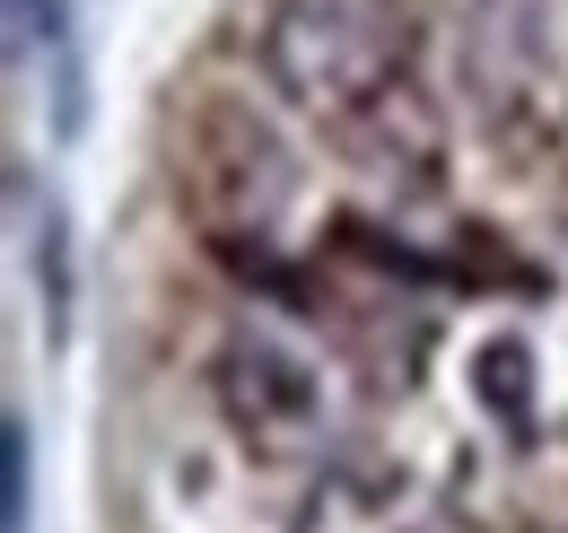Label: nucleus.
Segmentation results:
<instances>
[{
    "label": "nucleus",
    "instance_id": "6",
    "mask_svg": "<svg viewBox=\"0 0 568 533\" xmlns=\"http://www.w3.org/2000/svg\"><path fill=\"white\" fill-rule=\"evenodd\" d=\"M0 525L27 533V420L0 429Z\"/></svg>",
    "mask_w": 568,
    "mask_h": 533
},
{
    "label": "nucleus",
    "instance_id": "4",
    "mask_svg": "<svg viewBox=\"0 0 568 533\" xmlns=\"http://www.w3.org/2000/svg\"><path fill=\"white\" fill-rule=\"evenodd\" d=\"M211 394L227 411V429L254 446V455H306L315 446V429H324V394H315V376L288 359L272 333H236L227 350L211 359Z\"/></svg>",
    "mask_w": 568,
    "mask_h": 533
},
{
    "label": "nucleus",
    "instance_id": "7",
    "mask_svg": "<svg viewBox=\"0 0 568 533\" xmlns=\"http://www.w3.org/2000/svg\"><path fill=\"white\" fill-rule=\"evenodd\" d=\"M516 368H525V341H490L481 350V402L516 420Z\"/></svg>",
    "mask_w": 568,
    "mask_h": 533
},
{
    "label": "nucleus",
    "instance_id": "1",
    "mask_svg": "<svg viewBox=\"0 0 568 533\" xmlns=\"http://www.w3.org/2000/svg\"><path fill=\"white\" fill-rule=\"evenodd\" d=\"M464 105L498 158L568 149V0H464Z\"/></svg>",
    "mask_w": 568,
    "mask_h": 533
},
{
    "label": "nucleus",
    "instance_id": "5",
    "mask_svg": "<svg viewBox=\"0 0 568 533\" xmlns=\"http://www.w3.org/2000/svg\"><path fill=\"white\" fill-rule=\"evenodd\" d=\"M342 149H351L367 175H403V184H437V167H446V114L420 97V79H403V88H385L358 123H342Z\"/></svg>",
    "mask_w": 568,
    "mask_h": 533
},
{
    "label": "nucleus",
    "instance_id": "8",
    "mask_svg": "<svg viewBox=\"0 0 568 533\" xmlns=\"http://www.w3.org/2000/svg\"><path fill=\"white\" fill-rule=\"evenodd\" d=\"M9 18H18V44H36V36L53 44L62 36V0H9Z\"/></svg>",
    "mask_w": 568,
    "mask_h": 533
},
{
    "label": "nucleus",
    "instance_id": "2",
    "mask_svg": "<svg viewBox=\"0 0 568 533\" xmlns=\"http://www.w3.org/2000/svg\"><path fill=\"white\" fill-rule=\"evenodd\" d=\"M412 9L403 0H272L263 70L288 105L324 132L358 123L385 88L412 79Z\"/></svg>",
    "mask_w": 568,
    "mask_h": 533
},
{
    "label": "nucleus",
    "instance_id": "3",
    "mask_svg": "<svg viewBox=\"0 0 568 533\" xmlns=\"http://www.w3.org/2000/svg\"><path fill=\"white\" fill-rule=\"evenodd\" d=\"M175 193L219 245H245V237L263 245L297 193V167L263 114H245L236 97H202L184 123V149H175Z\"/></svg>",
    "mask_w": 568,
    "mask_h": 533
}]
</instances>
